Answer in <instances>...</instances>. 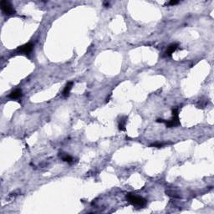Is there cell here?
<instances>
[{
  "mask_svg": "<svg viewBox=\"0 0 214 214\" xmlns=\"http://www.w3.org/2000/svg\"><path fill=\"white\" fill-rule=\"evenodd\" d=\"M159 123H165L166 126L168 128H172V127H176V126H179L181 125V122L179 121V116H178V109L175 108L172 110V118L169 120V121H166V120H162V119H158L157 121Z\"/></svg>",
  "mask_w": 214,
  "mask_h": 214,
  "instance_id": "obj_1",
  "label": "cell"
},
{
  "mask_svg": "<svg viewBox=\"0 0 214 214\" xmlns=\"http://www.w3.org/2000/svg\"><path fill=\"white\" fill-rule=\"evenodd\" d=\"M126 200L135 207H144L147 204V199L142 197L135 196L132 193H128L126 195Z\"/></svg>",
  "mask_w": 214,
  "mask_h": 214,
  "instance_id": "obj_2",
  "label": "cell"
},
{
  "mask_svg": "<svg viewBox=\"0 0 214 214\" xmlns=\"http://www.w3.org/2000/svg\"><path fill=\"white\" fill-rule=\"evenodd\" d=\"M0 6H1L2 11L3 12V13L6 14V15H12V14L15 13L14 8L13 7V5L9 1H6V0L1 1Z\"/></svg>",
  "mask_w": 214,
  "mask_h": 214,
  "instance_id": "obj_3",
  "label": "cell"
},
{
  "mask_svg": "<svg viewBox=\"0 0 214 214\" xmlns=\"http://www.w3.org/2000/svg\"><path fill=\"white\" fill-rule=\"evenodd\" d=\"M33 48H34V45L31 43H27L25 45L20 46L17 51L19 53H21V54H23V55H29L32 50H33Z\"/></svg>",
  "mask_w": 214,
  "mask_h": 214,
  "instance_id": "obj_4",
  "label": "cell"
},
{
  "mask_svg": "<svg viewBox=\"0 0 214 214\" xmlns=\"http://www.w3.org/2000/svg\"><path fill=\"white\" fill-rule=\"evenodd\" d=\"M21 96H22V90L20 89H17L9 94V98H10L12 100H17V99L20 98Z\"/></svg>",
  "mask_w": 214,
  "mask_h": 214,
  "instance_id": "obj_5",
  "label": "cell"
},
{
  "mask_svg": "<svg viewBox=\"0 0 214 214\" xmlns=\"http://www.w3.org/2000/svg\"><path fill=\"white\" fill-rule=\"evenodd\" d=\"M178 48V45L177 44H171L167 47V49L166 51V55L167 56H171V55Z\"/></svg>",
  "mask_w": 214,
  "mask_h": 214,
  "instance_id": "obj_6",
  "label": "cell"
},
{
  "mask_svg": "<svg viewBox=\"0 0 214 214\" xmlns=\"http://www.w3.org/2000/svg\"><path fill=\"white\" fill-rule=\"evenodd\" d=\"M127 122V117L126 116H122L121 117L120 121H119V130L120 131H125V124Z\"/></svg>",
  "mask_w": 214,
  "mask_h": 214,
  "instance_id": "obj_7",
  "label": "cell"
},
{
  "mask_svg": "<svg viewBox=\"0 0 214 214\" xmlns=\"http://www.w3.org/2000/svg\"><path fill=\"white\" fill-rule=\"evenodd\" d=\"M73 85H74L73 82H69L67 85H66V86L65 87V89L63 90V95L65 97H66V96H68L69 95V92H70V90L72 89Z\"/></svg>",
  "mask_w": 214,
  "mask_h": 214,
  "instance_id": "obj_8",
  "label": "cell"
},
{
  "mask_svg": "<svg viewBox=\"0 0 214 214\" xmlns=\"http://www.w3.org/2000/svg\"><path fill=\"white\" fill-rule=\"evenodd\" d=\"M59 157H61V159L65 161V162H68V163H71L73 161V158L72 157H70L69 154H65V153H61L59 155Z\"/></svg>",
  "mask_w": 214,
  "mask_h": 214,
  "instance_id": "obj_9",
  "label": "cell"
},
{
  "mask_svg": "<svg viewBox=\"0 0 214 214\" xmlns=\"http://www.w3.org/2000/svg\"><path fill=\"white\" fill-rule=\"evenodd\" d=\"M166 193H167V195H168V196L171 197H174V198H179L180 197V196L178 195V193L176 192V191H173V190H168V191L166 192Z\"/></svg>",
  "mask_w": 214,
  "mask_h": 214,
  "instance_id": "obj_10",
  "label": "cell"
},
{
  "mask_svg": "<svg viewBox=\"0 0 214 214\" xmlns=\"http://www.w3.org/2000/svg\"><path fill=\"white\" fill-rule=\"evenodd\" d=\"M167 142H163V143H155L153 145H151V147H157V148H160V147H164L165 145H167Z\"/></svg>",
  "mask_w": 214,
  "mask_h": 214,
  "instance_id": "obj_11",
  "label": "cell"
},
{
  "mask_svg": "<svg viewBox=\"0 0 214 214\" xmlns=\"http://www.w3.org/2000/svg\"><path fill=\"white\" fill-rule=\"evenodd\" d=\"M178 3H179L178 1H173V0H172V1H170L167 4H168V5H176V4H177Z\"/></svg>",
  "mask_w": 214,
  "mask_h": 214,
  "instance_id": "obj_12",
  "label": "cell"
}]
</instances>
